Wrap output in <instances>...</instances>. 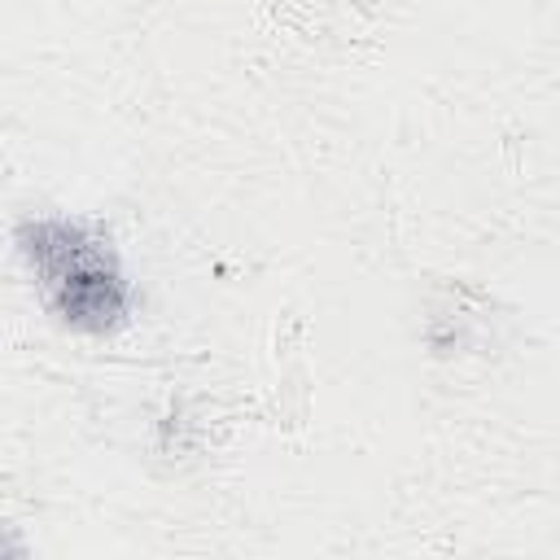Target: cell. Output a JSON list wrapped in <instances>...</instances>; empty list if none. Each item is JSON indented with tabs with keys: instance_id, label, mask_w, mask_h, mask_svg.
<instances>
[{
	"instance_id": "6da1fadb",
	"label": "cell",
	"mask_w": 560,
	"mask_h": 560,
	"mask_svg": "<svg viewBox=\"0 0 560 560\" xmlns=\"http://www.w3.org/2000/svg\"><path fill=\"white\" fill-rule=\"evenodd\" d=\"M18 254L48 315L88 337H114L136 319L131 276L105 228L79 214H31L18 223Z\"/></svg>"
}]
</instances>
